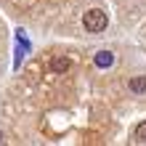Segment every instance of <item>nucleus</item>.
<instances>
[{"instance_id": "obj_6", "label": "nucleus", "mask_w": 146, "mask_h": 146, "mask_svg": "<svg viewBox=\"0 0 146 146\" xmlns=\"http://www.w3.org/2000/svg\"><path fill=\"white\" fill-rule=\"evenodd\" d=\"M133 138L138 141V143H146V122H138V125H135V130H133Z\"/></svg>"}, {"instance_id": "obj_2", "label": "nucleus", "mask_w": 146, "mask_h": 146, "mask_svg": "<svg viewBox=\"0 0 146 146\" xmlns=\"http://www.w3.org/2000/svg\"><path fill=\"white\" fill-rule=\"evenodd\" d=\"M32 50V42L27 37V32L24 29H16V50H13V69H19L21 61H24V56H27Z\"/></svg>"}, {"instance_id": "obj_3", "label": "nucleus", "mask_w": 146, "mask_h": 146, "mask_svg": "<svg viewBox=\"0 0 146 146\" xmlns=\"http://www.w3.org/2000/svg\"><path fill=\"white\" fill-rule=\"evenodd\" d=\"M69 66H72V61H69V58H64V56L50 58V72H53V74H64V72H69Z\"/></svg>"}, {"instance_id": "obj_1", "label": "nucleus", "mask_w": 146, "mask_h": 146, "mask_svg": "<svg viewBox=\"0 0 146 146\" xmlns=\"http://www.w3.org/2000/svg\"><path fill=\"white\" fill-rule=\"evenodd\" d=\"M106 24H109V19H106V13L101 11V8H90V11H85V16H82V27H85V32H104L106 29Z\"/></svg>"}, {"instance_id": "obj_7", "label": "nucleus", "mask_w": 146, "mask_h": 146, "mask_svg": "<svg viewBox=\"0 0 146 146\" xmlns=\"http://www.w3.org/2000/svg\"><path fill=\"white\" fill-rule=\"evenodd\" d=\"M0 143H3V133H0Z\"/></svg>"}, {"instance_id": "obj_4", "label": "nucleus", "mask_w": 146, "mask_h": 146, "mask_svg": "<svg viewBox=\"0 0 146 146\" xmlns=\"http://www.w3.org/2000/svg\"><path fill=\"white\" fill-rule=\"evenodd\" d=\"M93 61H96V66H98V69H109V66L114 64V53H111V50H98Z\"/></svg>"}, {"instance_id": "obj_5", "label": "nucleus", "mask_w": 146, "mask_h": 146, "mask_svg": "<svg viewBox=\"0 0 146 146\" xmlns=\"http://www.w3.org/2000/svg\"><path fill=\"white\" fill-rule=\"evenodd\" d=\"M127 88L133 93H146V77H133V80L127 82Z\"/></svg>"}]
</instances>
